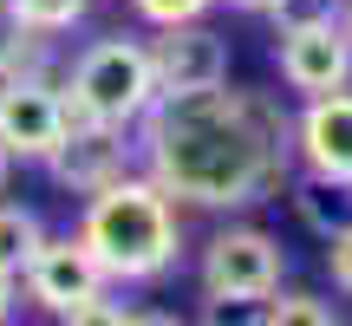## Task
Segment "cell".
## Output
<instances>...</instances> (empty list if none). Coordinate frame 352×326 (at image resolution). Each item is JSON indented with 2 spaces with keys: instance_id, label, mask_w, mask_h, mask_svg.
Returning a JSON list of instances; mask_svg holds the SVG:
<instances>
[{
  "instance_id": "13",
  "label": "cell",
  "mask_w": 352,
  "mask_h": 326,
  "mask_svg": "<svg viewBox=\"0 0 352 326\" xmlns=\"http://www.w3.org/2000/svg\"><path fill=\"white\" fill-rule=\"evenodd\" d=\"M39 241H46V222H39V209H26V202H0V274L20 281Z\"/></svg>"
},
{
  "instance_id": "17",
  "label": "cell",
  "mask_w": 352,
  "mask_h": 326,
  "mask_svg": "<svg viewBox=\"0 0 352 326\" xmlns=\"http://www.w3.org/2000/svg\"><path fill=\"white\" fill-rule=\"evenodd\" d=\"M346 0H274V33H287V26H314V20H340Z\"/></svg>"
},
{
  "instance_id": "1",
  "label": "cell",
  "mask_w": 352,
  "mask_h": 326,
  "mask_svg": "<svg viewBox=\"0 0 352 326\" xmlns=\"http://www.w3.org/2000/svg\"><path fill=\"white\" fill-rule=\"evenodd\" d=\"M138 163L176 209H254L294 176V118L241 85L157 98L138 124Z\"/></svg>"
},
{
  "instance_id": "6",
  "label": "cell",
  "mask_w": 352,
  "mask_h": 326,
  "mask_svg": "<svg viewBox=\"0 0 352 326\" xmlns=\"http://www.w3.org/2000/svg\"><path fill=\"white\" fill-rule=\"evenodd\" d=\"M274 65H280V85H287L294 98L352 91V39H346L340 20H314V26L274 33Z\"/></svg>"
},
{
  "instance_id": "4",
  "label": "cell",
  "mask_w": 352,
  "mask_h": 326,
  "mask_svg": "<svg viewBox=\"0 0 352 326\" xmlns=\"http://www.w3.org/2000/svg\"><path fill=\"white\" fill-rule=\"evenodd\" d=\"M280 274H287V254L267 228L254 222H228L202 241V261H196V281L202 294H241V301H274L280 294Z\"/></svg>"
},
{
  "instance_id": "12",
  "label": "cell",
  "mask_w": 352,
  "mask_h": 326,
  "mask_svg": "<svg viewBox=\"0 0 352 326\" xmlns=\"http://www.w3.org/2000/svg\"><path fill=\"white\" fill-rule=\"evenodd\" d=\"M294 209H300V222L327 241V235H340V228L352 222V189L320 183V176H300V183H294Z\"/></svg>"
},
{
  "instance_id": "23",
  "label": "cell",
  "mask_w": 352,
  "mask_h": 326,
  "mask_svg": "<svg viewBox=\"0 0 352 326\" xmlns=\"http://www.w3.org/2000/svg\"><path fill=\"white\" fill-rule=\"evenodd\" d=\"M235 13H274V0H228Z\"/></svg>"
},
{
  "instance_id": "16",
  "label": "cell",
  "mask_w": 352,
  "mask_h": 326,
  "mask_svg": "<svg viewBox=\"0 0 352 326\" xmlns=\"http://www.w3.org/2000/svg\"><path fill=\"white\" fill-rule=\"evenodd\" d=\"M267 326H340V320L320 294H280V301H267Z\"/></svg>"
},
{
  "instance_id": "11",
  "label": "cell",
  "mask_w": 352,
  "mask_h": 326,
  "mask_svg": "<svg viewBox=\"0 0 352 326\" xmlns=\"http://www.w3.org/2000/svg\"><path fill=\"white\" fill-rule=\"evenodd\" d=\"M0 78H59L52 39L33 33V26H20L7 7H0Z\"/></svg>"
},
{
  "instance_id": "24",
  "label": "cell",
  "mask_w": 352,
  "mask_h": 326,
  "mask_svg": "<svg viewBox=\"0 0 352 326\" xmlns=\"http://www.w3.org/2000/svg\"><path fill=\"white\" fill-rule=\"evenodd\" d=\"M7 176H13V157H7V144H0V189H7Z\"/></svg>"
},
{
  "instance_id": "2",
  "label": "cell",
  "mask_w": 352,
  "mask_h": 326,
  "mask_svg": "<svg viewBox=\"0 0 352 326\" xmlns=\"http://www.w3.org/2000/svg\"><path fill=\"white\" fill-rule=\"evenodd\" d=\"M78 241L91 248V261L104 268V281H164L183 254V215L144 170L118 176L111 189L85 196L78 209Z\"/></svg>"
},
{
  "instance_id": "9",
  "label": "cell",
  "mask_w": 352,
  "mask_h": 326,
  "mask_svg": "<svg viewBox=\"0 0 352 326\" xmlns=\"http://www.w3.org/2000/svg\"><path fill=\"white\" fill-rule=\"evenodd\" d=\"M151 65H157V91L164 98H183V91H215L228 85V39L215 33L209 20H183V26H157Z\"/></svg>"
},
{
  "instance_id": "21",
  "label": "cell",
  "mask_w": 352,
  "mask_h": 326,
  "mask_svg": "<svg viewBox=\"0 0 352 326\" xmlns=\"http://www.w3.org/2000/svg\"><path fill=\"white\" fill-rule=\"evenodd\" d=\"M131 326H189V320L170 314V307H151V314H131Z\"/></svg>"
},
{
  "instance_id": "20",
  "label": "cell",
  "mask_w": 352,
  "mask_h": 326,
  "mask_svg": "<svg viewBox=\"0 0 352 326\" xmlns=\"http://www.w3.org/2000/svg\"><path fill=\"white\" fill-rule=\"evenodd\" d=\"M327 274H333L340 294H352V222L340 228V235H327Z\"/></svg>"
},
{
  "instance_id": "5",
  "label": "cell",
  "mask_w": 352,
  "mask_h": 326,
  "mask_svg": "<svg viewBox=\"0 0 352 326\" xmlns=\"http://www.w3.org/2000/svg\"><path fill=\"white\" fill-rule=\"evenodd\" d=\"M131 163H138L131 131L65 111V138H59V151L46 157V176L59 189H72V196H98V189H111L118 176H131Z\"/></svg>"
},
{
  "instance_id": "22",
  "label": "cell",
  "mask_w": 352,
  "mask_h": 326,
  "mask_svg": "<svg viewBox=\"0 0 352 326\" xmlns=\"http://www.w3.org/2000/svg\"><path fill=\"white\" fill-rule=\"evenodd\" d=\"M13 301H20V281H13V274H0V326L13 320Z\"/></svg>"
},
{
  "instance_id": "25",
  "label": "cell",
  "mask_w": 352,
  "mask_h": 326,
  "mask_svg": "<svg viewBox=\"0 0 352 326\" xmlns=\"http://www.w3.org/2000/svg\"><path fill=\"white\" fill-rule=\"evenodd\" d=\"M340 26H346V39H352V0H346V13H340Z\"/></svg>"
},
{
  "instance_id": "14",
  "label": "cell",
  "mask_w": 352,
  "mask_h": 326,
  "mask_svg": "<svg viewBox=\"0 0 352 326\" xmlns=\"http://www.w3.org/2000/svg\"><path fill=\"white\" fill-rule=\"evenodd\" d=\"M0 7H7L20 26H33V33L59 39V33H72V26L91 13V0H0Z\"/></svg>"
},
{
  "instance_id": "7",
  "label": "cell",
  "mask_w": 352,
  "mask_h": 326,
  "mask_svg": "<svg viewBox=\"0 0 352 326\" xmlns=\"http://www.w3.org/2000/svg\"><path fill=\"white\" fill-rule=\"evenodd\" d=\"M20 294L39 307V314H72L78 301H98V294H111V281H104V268L91 261V248L78 241V228L72 235H46L33 248V261H26V274H20Z\"/></svg>"
},
{
  "instance_id": "19",
  "label": "cell",
  "mask_w": 352,
  "mask_h": 326,
  "mask_svg": "<svg viewBox=\"0 0 352 326\" xmlns=\"http://www.w3.org/2000/svg\"><path fill=\"white\" fill-rule=\"evenodd\" d=\"M59 326H131V307H118L111 294H98V301H78L72 314H59Z\"/></svg>"
},
{
  "instance_id": "15",
  "label": "cell",
  "mask_w": 352,
  "mask_h": 326,
  "mask_svg": "<svg viewBox=\"0 0 352 326\" xmlns=\"http://www.w3.org/2000/svg\"><path fill=\"white\" fill-rule=\"evenodd\" d=\"M196 326H267V301H241V294H202Z\"/></svg>"
},
{
  "instance_id": "18",
  "label": "cell",
  "mask_w": 352,
  "mask_h": 326,
  "mask_svg": "<svg viewBox=\"0 0 352 326\" xmlns=\"http://www.w3.org/2000/svg\"><path fill=\"white\" fill-rule=\"evenodd\" d=\"M131 7H138V20H151V26H183V20H202L215 0H131Z\"/></svg>"
},
{
  "instance_id": "10",
  "label": "cell",
  "mask_w": 352,
  "mask_h": 326,
  "mask_svg": "<svg viewBox=\"0 0 352 326\" xmlns=\"http://www.w3.org/2000/svg\"><path fill=\"white\" fill-rule=\"evenodd\" d=\"M294 163H300V176L352 189V91L300 105V118H294Z\"/></svg>"
},
{
  "instance_id": "3",
  "label": "cell",
  "mask_w": 352,
  "mask_h": 326,
  "mask_svg": "<svg viewBox=\"0 0 352 326\" xmlns=\"http://www.w3.org/2000/svg\"><path fill=\"white\" fill-rule=\"evenodd\" d=\"M65 91V111L72 118H98V124H118V131H138L144 111H151L164 91H157V65H151V46L144 39H91L85 52L72 59V72L59 78Z\"/></svg>"
},
{
  "instance_id": "8",
  "label": "cell",
  "mask_w": 352,
  "mask_h": 326,
  "mask_svg": "<svg viewBox=\"0 0 352 326\" xmlns=\"http://www.w3.org/2000/svg\"><path fill=\"white\" fill-rule=\"evenodd\" d=\"M65 138L59 78H0V144L13 163H46Z\"/></svg>"
}]
</instances>
